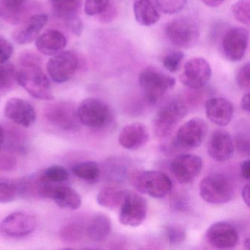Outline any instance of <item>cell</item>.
Instances as JSON below:
<instances>
[{"instance_id":"1","label":"cell","mask_w":250,"mask_h":250,"mask_svg":"<svg viewBox=\"0 0 250 250\" xmlns=\"http://www.w3.org/2000/svg\"><path fill=\"white\" fill-rule=\"evenodd\" d=\"M21 68L17 71V82L33 97L40 100H53L52 85L42 68L41 59L33 53L20 57Z\"/></svg>"},{"instance_id":"2","label":"cell","mask_w":250,"mask_h":250,"mask_svg":"<svg viewBox=\"0 0 250 250\" xmlns=\"http://www.w3.org/2000/svg\"><path fill=\"white\" fill-rule=\"evenodd\" d=\"M165 34L173 46L181 49H189L195 46L200 40V25L192 17H177L168 23L165 28Z\"/></svg>"},{"instance_id":"3","label":"cell","mask_w":250,"mask_h":250,"mask_svg":"<svg viewBox=\"0 0 250 250\" xmlns=\"http://www.w3.org/2000/svg\"><path fill=\"white\" fill-rule=\"evenodd\" d=\"M139 83L147 102L156 104L175 87V80L154 67H147L140 73Z\"/></svg>"},{"instance_id":"4","label":"cell","mask_w":250,"mask_h":250,"mask_svg":"<svg viewBox=\"0 0 250 250\" xmlns=\"http://www.w3.org/2000/svg\"><path fill=\"white\" fill-rule=\"evenodd\" d=\"M77 112L80 122L89 128H104L113 119V113L109 105L95 98H89L82 102Z\"/></svg>"},{"instance_id":"5","label":"cell","mask_w":250,"mask_h":250,"mask_svg":"<svg viewBox=\"0 0 250 250\" xmlns=\"http://www.w3.org/2000/svg\"><path fill=\"white\" fill-rule=\"evenodd\" d=\"M186 105L181 101L174 100L164 105L153 118V134L159 138L169 136L178 123L187 115Z\"/></svg>"},{"instance_id":"6","label":"cell","mask_w":250,"mask_h":250,"mask_svg":"<svg viewBox=\"0 0 250 250\" xmlns=\"http://www.w3.org/2000/svg\"><path fill=\"white\" fill-rule=\"evenodd\" d=\"M132 183L139 192L154 198H163L172 188L169 177L159 171L137 172L133 176Z\"/></svg>"},{"instance_id":"7","label":"cell","mask_w":250,"mask_h":250,"mask_svg":"<svg viewBox=\"0 0 250 250\" xmlns=\"http://www.w3.org/2000/svg\"><path fill=\"white\" fill-rule=\"evenodd\" d=\"M199 189L201 198L210 204H225L234 195L232 182L222 175L206 176L200 181Z\"/></svg>"},{"instance_id":"8","label":"cell","mask_w":250,"mask_h":250,"mask_svg":"<svg viewBox=\"0 0 250 250\" xmlns=\"http://www.w3.org/2000/svg\"><path fill=\"white\" fill-rule=\"evenodd\" d=\"M147 214V200L138 193L125 190L120 206V222L125 226L138 227L146 220Z\"/></svg>"},{"instance_id":"9","label":"cell","mask_w":250,"mask_h":250,"mask_svg":"<svg viewBox=\"0 0 250 250\" xmlns=\"http://www.w3.org/2000/svg\"><path fill=\"white\" fill-rule=\"evenodd\" d=\"M43 114L51 124L65 131H77L80 127L77 109L71 102L62 101L49 104L44 108Z\"/></svg>"},{"instance_id":"10","label":"cell","mask_w":250,"mask_h":250,"mask_svg":"<svg viewBox=\"0 0 250 250\" xmlns=\"http://www.w3.org/2000/svg\"><path fill=\"white\" fill-rule=\"evenodd\" d=\"M39 178L37 194L41 197L49 198L55 201L62 208L76 210L81 206L82 198L78 192L68 186L52 185Z\"/></svg>"},{"instance_id":"11","label":"cell","mask_w":250,"mask_h":250,"mask_svg":"<svg viewBox=\"0 0 250 250\" xmlns=\"http://www.w3.org/2000/svg\"><path fill=\"white\" fill-rule=\"evenodd\" d=\"M80 67V59L72 51L62 52L55 55L47 63V71L52 80L64 83L73 78Z\"/></svg>"},{"instance_id":"12","label":"cell","mask_w":250,"mask_h":250,"mask_svg":"<svg viewBox=\"0 0 250 250\" xmlns=\"http://www.w3.org/2000/svg\"><path fill=\"white\" fill-rule=\"evenodd\" d=\"M211 76V67L208 62L203 58H194L184 64L180 80L188 88L198 90L207 84Z\"/></svg>"},{"instance_id":"13","label":"cell","mask_w":250,"mask_h":250,"mask_svg":"<svg viewBox=\"0 0 250 250\" xmlns=\"http://www.w3.org/2000/svg\"><path fill=\"white\" fill-rule=\"evenodd\" d=\"M208 125L204 120L196 118L183 124L177 131L174 144L180 148H196L199 147L206 138Z\"/></svg>"},{"instance_id":"14","label":"cell","mask_w":250,"mask_h":250,"mask_svg":"<svg viewBox=\"0 0 250 250\" xmlns=\"http://www.w3.org/2000/svg\"><path fill=\"white\" fill-rule=\"evenodd\" d=\"M249 44V31L243 27H232L226 32L222 42L225 58L236 62L244 58Z\"/></svg>"},{"instance_id":"15","label":"cell","mask_w":250,"mask_h":250,"mask_svg":"<svg viewBox=\"0 0 250 250\" xmlns=\"http://www.w3.org/2000/svg\"><path fill=\"white\" fill-rule=\"evenodd\" d=\"M36 228V219L24 212H14L0 223V232L9 237H24L31 234Z\"/></svg>"},{"instance_id":"16","label":"cell","mask_w":250,"mask_h":250,"mask_svg":"<svg viewBox=\"0 0 250 250\" xmlns=\"http://www.w3.org/2000/svg\"><path fill=\"white\" fill-rule=\"evenodd\" d=\"M202 167L201 158L194 154L179 155L171 163L172 173L181 184L192 182L201 172Z\"/></svg>"},{"instance_id":"17","label":"cell","mask_w":250,"mask_h":250,"mask_svg":"<svg viewBox=\"0 0 250 250\" xmlns=\"http://www.w3.org/2000/svg\"><path fill=\"white\" fill-rule=\"evenodd\" d=\"M206 241L216 249H232L238 244L239 235L233 225L226 222H218L209 227Z\"/></svg>"},{"instance_id":"18","label":"cell","mask_w":250,"mask_h":250,"mask_svg":"<svg viewBox=\"0 0 250 250\" xmlns=\"http://www.w3.org/2000/svg\"><path fill=\"white\" fill-rule=\"evenodd\" d=\"M54 14L58 18L64 20L73 33L80 36L83 30V24L79 17L82 0H49Z\"/></svg>"},{"instance_id":"19","label":"cell","mask_w":250,"mask_h":250,"mask_svg":"<svg viewBox=\"0 0 250 250\" xmlns=\"http://www.w3.org/2000/svg\"><path fill=\"white\" fill-rule=\"evenodd\" d=\"M4 112L8 120L23 127L31 126L37 118L34 107L27 101L19 98L10 99L5 104Z\"/></svg>"},{"instance_id":"20","label":"cell","mask_w":250,"mask_h":250,"mask_svg":"<svg viewBox=\"0 0 250 250\" xmlns=\"http://www.w3.org/2000/svg\"><path fill=\"white\" fill-rule=\"evenodd\" d=\"M235 144L230 134L224 130H216L210 136L208 145L209 156L217 162H226L233 156Z\"/></svg>"},{"instance_id":"21","label":"cell","mask_w":250,"mask_h":250,"mask_svg":"<svg viewBox=\"0 0 250 250\" xmlns=\"http://www.w3.org/2000/svg\"><path fill=\"white\" fill-rule=\"evenodd\" d=\"M149 131L142 123H133L125 125L120 133L118 141L124 148L136 150L141 148L149 140Z\"/></svg>"},{"instance_id":"22","label":"cell","mask_w":250,"mask_h":250,"mask_svg":"<svg viewBox=\"0 0 250 250\" xmlns=\"http://www.w3.org/2000/svg\"><path fill=\"white\" fill-rule=\"evenodd\" d=\"M206 113L212 123L219 126H225L233 117V105L224 98H212L206 102Z\"/></svg>"},{"instance_id":"23","label":"cell","mask_w":250,"mask_h":250,"mask_svg":"<svg viewBox=\"0 0 250 250\" xmlns=\"http://www.w3.org/2000/svg\"><path fill=\"white\" fill-rule=\"evenodd\" d=\"M49 21V17L45 14H35L14 33V39L21 45L28 44L39 37Z\"/></svg>"},{"instance_id":"24","label":"cell","mask_w":250,"mask_h":250,"mask_svg":"<svg viewBox=\"0 0 250 250\" xmlns=\"http://www.w3.org/2000/svg\"><path fill=\"white\" fill-rule=\"evenodd\" d=\"M67 45V39L61 32L48 30L36 39V46L40 53L55 56L61 53Z\"/></svg>"},{"instance_id":"25","label":"cell","mask_w":250,"mask_h":250,"mask_svg":"<svg viewBox=\"0 0 250 250\" xmlns=\"http://www.w3.org/2000/svg\"><path fill=\"white\" fill-rule=\"evenodd\" d=\"M111 230L110 219L102 213L95 214L84 225V235L93 242H103L109 237Z\"/></svg>"},{"instance_id":"26","label":"cell","mask_w":250,"mask_h":250,"mask_svg":"<svg viewBox=\"0 0 250 250\" xmlns=\"http://www.w3.org/2000/svg\"><path fill=\"white\" fill-rule=\"evenodd\" d=\"M29 0H0V15L10 24L24 20L28 11Z\"/></svg>"},{"instance_id":"27","label":"cell","mask_w":250,"mask_h":250,"mask_svg":"<svg viewBox=\"0 0 250 250\" xmlns=\"http://www.w3.org/2000/svg\"><path fill=\"white\" fill-rule=\"evenodd\" d=\"M134 17L137 23L150 27L160 20V14L157 8L150 0H137L134 4Z\"/></svg>"},{"instance_id":"28","label":"cell","mask_w":250,"mask_h":250,"mask_svg":"<svg viewBox=\"0 0 250 250\" xmlns=\"http://www.w3.org/2000/svg\"><path fill=\"white\" fill-rule=\"evenodd\" d=\"M26 194V180L0 178V203H8Z\"/></svg>"},{"instance_id":"29","label":"cell","mask_w":250,"mask_h":250,"mask_svg":"<svg viewBox=\"0 0 250 250\" xmlns=\"http://www.w3.org/2000/svg\"><path fill=\"white\" fill-rule=\"evenodd\" d=\"M125 190L115 186H107L100 190L97 195V202L102 207L115 209L120 207Z\"/></svg>"},{"instance_id":"30","label":"cell","mask_w":250,"mask_h":250,"mask_svg":"<svg viewBox=\"0 0 250 250\" xmlns=\"http://www.w3.org/2000/svg\"><path fill=\"white\" fill-rule=\"evenodd\" d=\"M84 235V225L79 221H73L61 228L60 237L65 244L80 242Z\"/></svg>"},{"instance_id":"31","label":"cell","mask_w":250,"mask_h":250,"mask_svg":"<svg viewBox=\"0 0 250 250\" xmlns=\"http://www.w3.org/2000/svg\"><path fill=\"white\" fill-rule=\"evenodd\" d=\"M74 175L80 179L93 182L100 175L99 165L94 162H86L76 165L73 169Z\"/></svg>"},{"instance_id":"32","label":"cell","mask_w":250,"mask_h":250,"mask_svg":"<svg viewBox=\"0 0 250 250\" xmlns=\"http://www.w3.org/2000/svg\"><path fill=\"white\" fill-rule=\"evenodd\" d=\"M42 180L52 184L65 182L69 178V172L64 167L53 165L45 169L40 175Z\"/></svg>"},{"instance_id":"33","label":"cell","mask_w":250,"mask_h":250,"mask_svg":"<svg viewBox=\"0 0 250 250\" xmlns=\"http://www.w3.org/2000/svg\"><path fill=\"white\" fill-rule=\"evenodd\" d=\"M17 82V69L11 63H0V90H8Z\"/></svg>"},{"instance_id":"34","label":"cell","mask_w":250,"mask_h":250,"mask_svg":"<svg viewBox=\"0 0 250 250\" xmlns=\"http://www.w3.org/2000/svg\"><path fill=\"white\" fill-rule=\"evenodd\" d=\"M235 20L245 25H250V0H238L231 7Z\"/></svg>"},{"instance_id":"35","label":"cell","mask_w":250,"mask_h":250,"mask_svg":"<svg viewBox=\"0 0 250 250\" xmlns=\"http://www.w3.org/2000/svg\"><path fill=\"white\" fill-rule=\"evenodd\" d=\"M155 6L167 14H173L181 11L185 7L187 0H150Z\"/></svg>"},{"instance_id":"36","label":"cell","mask_w":250,"mask_h":250,"mask_svg":"<svg viewBox=\"0 0 250 250\" xmlns=\"http://www.w3.org/2000/svg\"><path fill=\"white\" fill-rule=\"evenodd\" d=\"M184 58V52L180 50H172L164 57L162 63L168 71L175 73L180 69Z\"/></svg>"},{"instance_id":"37","label":"cell","mask_w":250,"mask_h":250,"mask_svg":"<svg viewBox=\"0 0 250 250\" xmlns=\"http://www.w3.org/2000/svg\"><path fill=\"white\" fill-rule=\"evenodd\" d=\"M165 234H166L167 241L169 244H180L185 241L187 234L185 229L180 226L176 225H169L165 228Z\"/></svg>"},{"instance_id":"38","label":"cell","mask_w":250,"mask_h":250,"mask_svg":"<svg viewBox=\"0 0 250 250\" xmlns=\"http://www.w3.org/2000/svg\"><path fill=\"white\" fill-rule=\"evenodd\" d=\"M109 0H85L84 12L87 16L99 15L109 5Z\"/></svg>"},{"instance_id":"39","label":"cell","mask_w":250,"mask_h":250,"mask_svg":"<svg viewBox=\"0 0 250 250\" xmlns=\"http://www.w3.org/2000/svg\"><path fill=\"white\" fill-rule=\"evenodd\" d=\"M235 81L241 90L250 91V67L247 62L243 65L237 72Z\"/></svg>"},{"instance_id":"40","label":"cell","mask_w":250,"mask_h":250,"mask_svg":"<svg viewBox=\"0 0 250 250\" xmlns=\"http://www.w3.org/2000/svg\"><path fill=\"white\" fill-rule=\"evenodd\" d=\"M14 48L8 41L0 37V63L6 62L12 56Z\"/></svg>"},{"instance_id":"41","label":"cell","mask_w":250,"mask_h":250,"mask_svg":"<svg viewBox=\"0 0 250 250\" xmlns=\"http://www.w3.org/2000/svg\"><path fill=\"white\" fill-rule=\"evenodd\" d=\"M235 146L243 155H250V140L248 136L238 134L235 137Z\"/></svg>"},{"instance_id":"42","label":"cell","mask_w":250,"mask_h":250,"mask_svg":"<svg viewBox=\"0 0 250 250\" xmlns=\"http://www.w3.org/2000/svg\"><path fill=\"white\" fill-rule=\"evenodd\" d=\"M117 9L113 5H108L106 9L99 14V20L101 22L109 23L111 22L112 20H115L117 17Z\"/></svg>"},{"instance_id":"43","label":"cell","mask_w":250,"mask_h":250,"mask_svg":"<svg viewBox=\"0 0 250 250\" xmlns=\"http://www.w3.org/2000/svg\"><path fill=\"white\" fill-rule=\"evenodd\" d=\"M250 161L247 159L242 162L241 165V175L244 179L249 181L250 176Z\"/></svg>"},{"instance_id":"44","label":"cell","mask_w":250,"mask_h":250,"mask_svg":"<svg viewBox=\"0 0 250 250\" xmlns=\"http://www.w3.org/2000/svg\"><path fill=\"white\" fill-rule=\"evenodd\" d=\"M15 161L11 158H2L0 159V169H5V170L13 169L15 167Z\"/></svg>"},{"instance_id":"45","label":"cell","mask_w":250,"mask_h":250,"mask_svg":"<svg viewBox=\"0 0 250 250\" xmlns=\"http://www.w3.org/2000/svg\"><path fill=\"white\" fill-rule=\"evenodd\" d=\"M241 109H242L244 112H250V93H249V92H247V93L243 96L241 102Z\"/></svg>"},{"instance_id":"46","label":"cell","mask_w":250,"mask_h":250,"mask_svg":"<svg viewBox=\"0 0 250 250\" xmlns=\"http://www.w3.org/2000/svg\"><path fill=\"white\" fill-rule=\"evenodd\" d=\"M241 197L247 207H250V185L249 184H247L243 187L242 191H241Z\"/></svg>"},{"instance_id":"47","label":"cell","mask_w":250,"mask_h":250,"mask_svg":"<svg viewBox=\"0 0 250 250\" xmlns=\"http://www.w3.org/2000/svg\"><path fill=\"white\" fill-rule=\"evenodd\" d=\"M203 4L210 8H217L224 3L225 0H200Z\"/></svg>"},{"instance_id":"48","label":"cell","mask_w":250,"mask_h":250,"mask_svg":"<svg viewBox=\"0 0 250 250\" xmlns=\"http://www.w3.org/2000/svg\"><path fill=\"white\" fill-rule=\"evenodd\" d=\"M5 139V132H4L3 128L0 125V147L2 146Z\"/></svg>"}]
</instances>
